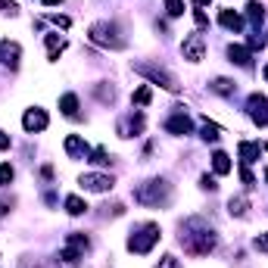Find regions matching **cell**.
Here are the masks:
<instances>
[{"label":"cell","mask_w":268,"mask_h":268,"mask_svg":"<svg viewBox=\"0 0 268 268\" xmlns=\"http://www.w3.org/2000/svg\"><path fill=\"white\" fill-rule=\"evenodd\" d=\"M228 206H231V215H243V212H246V200H243V197L231 200V203H228Z\"/></svg>","instance_id":"603a6c76"},{"label":"cell","mask_w":268,"mask_h":268,"mask_svg":"<svg viewBox=\"0 0 268 268\" xmlns=\"http://www.w3.org/2000/svg\"><path fill=\"white\" fill-rule=\"evenodd\" d=\"M91 41L94 44H103V47H125L122 37H116V25H109V22H97L91 25Z\"/></svg>","instance_id":"6da1fadb"},{"label":"cell","mask_w":268,"mask_h":268,"mask_svg":"<svg viewBox=\"0 0 268 268\" xmlns=\"http://www.w3.org/2000/svg\"><path fill=\"white\" fill-rule=\"evenodd\" d=\"M66 209H69V215H81V212H88V203L81 197H69L66 200Z\"/></svg>","instance_id":"e0dca14e"},{"label":"cell","mask_w":268,"mask_h":268,"mask_svg":"<svg viewBox=\"0 0 268 268\" xmlns=\"http://www.w3.org/2000/svg\"><path fill=\"white\" fill-rule=\"evenodd\" d=\"M218 94H231L234 91V81H228V78H215V85H212Z\"/></svg>","instance_id":"7402d4cb"},{"label":"cell","mask_w":268,"mask_h":268,"mask_svg":"<svg viewBox=\"0 0 268 268\" xmlns=\"http://www.w3.org/2000/svg\"><path fill=\"white\" fill-rule=\"evenodd\" d=\"M250 116H253V122L256 125H268V100L265 97H259V94H253L250 97Z\"/></svg>","instance_id":"5b68a950"},{"label":"cell","mask_w":268,"mask_h":268,"mask_svg":"<svg viewBox=\"0 0 268 268\" xmlns=\"http://www.w3.org/2000/svg\"><path fill=\"white\" fill-rule=\"evenodd\" d=\"M19 56H22V47H19V44H13V41H0V63H4V66L16 69V66H19Z\"/></svg>","instance_id":"8992f818"},{"label":"cell","mask_w":268,"mask_h":268,"mask_svg":"<svg viewBox=\"0 0 268 268\" xmlns=\"http://www.w3.org/2000/svg\"><path fill=\"white\" fill-rule=\"evenodd\" d=\"M166 10H169V16H181L184 13V0H166Z\"/></svg>","instance_id":"44dd1931"},{"label":"cell","mask_w":268,"mask_h":268,"mask_svg":"<svg viewBox=\"0 0 268 268\" xmlns=\"http://www.w3.org/2000/svg\"><path fill=\"white\" fill-rule=\"evenodd\" d=\"M53 22H56V25H63V28H69V19H66V16H53Z\"/></svg>","instance_id":"f546056e"},{"label":"cell","mask_w":268,"mask_h":268,"mask_svg":"<svg viewBox=\"0 0 268 268\" xmlns=\"http://www.w3.org/2000/svg\"><path fill=\"white\" fill-rule=\"evenodd\" d=\"M63 47H66V41H63L59 34H47V50H50V59H59Z\"/></svg>","instance_id":"9a60e30c"},{"label":"cell","mask_w":268,"mask_h":268,"mask_svg":"<svg viewBox=\"0 0 268 268\" xmlns=\"http://www.w3.org/2000/svg\"><path fill=\"white\" fill-rule=\"evenodd\" d=\"M56 4H63V0H44V7H56Z\"/></svg>","instance_id":"d6a6232c"},{"label":"cell","mask_w":268,"mask_h":268,"mask_svg":"<svg viewBox=\"0 0 268 268\" xmlns=\"http://www.w3.org/2000/svg\"><path fill=\"white\" fill-rule=\"evenodd\" d=\"M0 13H10V16H16V4H13V0H0Z\"/></svg>","instance_id":"484cf974"},{"label":"cell","mask_w":268,"mask_h":268,"mask_svg":"<svg viewBox=\"0 0 268 268\" xmlns=\"http://www.w3.org/2000/svg\"><path fill=\"white\" fill-rule=\"evenodd\" d=\"M59 109L66 112V116H75V112H78V97H75V94H66V97L59 100Z\"/></svg>","instance_id":"2e32d148"},{"label":"cell","mask_w":268,"mask_h":268,"mask_svg":"<svg viewBox=\"0 0 268 268\" xmlns=\"http://www.w3.org/2000/svg\"><path fill=\"white\" fill-rule=\"evenodd\" d=\"M212 169H215V175H228V172H231V159H228V153H215V156H212Z\"/></svg>","instance_id":"5bb4252c"},{"label":"cell","mask_w":268,"mask_h":268,"mask_svg":"<svg viewBox=\"0 0 268 268\" xmlns=\"http://www.w3.org/2000/svg\"><path fill=\"white\" fill-rule=\"evenodd\" d=\"M246 16H250L253 22H262V19H265V7L259 4V0H250V7H246Z\"/></svg>","instance_id":"d6986e66"},{"label":"cell","mask_w":268,"mask_h":268,"mask_svg":"<svg viewBox=\"0 0 268 268\" xmlns=\"http://www.w3.org/2000/svg\"><path fill=\"white\" fill-rule=\"evenodd\" d=\"M81 184H85V190L103 194V190H109V187H112V178H106V175H85V178H81Z\"/></svg>","instance_id":"9c48e42d"},{"label":"cell","mask_w":268,"mask_h":268,"mask_svg":"<svg viewBox=\"0 0 268 268\" xmlns=\"http://www.w3.org/2000/svg\"><path fill=\"white\" fill-rule=\"evenodd\" d=\"M228 56H231V63H237V66H250V47L231 44L228 47Z\"/></svg>","instance_id":"8fae6325"},{"label":"cell","mask_w":268,"mask_h":268,"mask_svg":"<svg viewBox=\"0 0 268 268\" xmlns=\"http://www.w3.org/2000/svg\"><path fill=\"white\" fill-rule=\"evenodd\" d=\"M218 134H221V131H218V125H212V122H206V125H203V137H206V140H218Z\"/></svg>","instance_id":"cb8c5ba5"},{"label":"cell","mask_w":268,"mask_h":268,"mask_svg":"<svg viewBox=\"0 0 268 268\" xmlns=\"http://www.w3.org/2000/svg\"><path fill=\"white\" fill-rule=\"evenodd\" d=\"M150 100H153V88H150V85H140V88L134 91V103H137V106H147Z\"/></svg>","instance_id":"ac0fdd59"},{"label":"cell","mask_w":268,"mask_h":268,"mask_svg":"<svg viewBox=\"0 0 268 268\" xmlns=\"http://www.w3.org/2000/svg\"><path fill=\"white\" fill-rule=\"evenodd\" d=\"M184 59H190V63H200L203 59V53H206V44H203V37L200 34H190L187 41H184Z\"/></svg>","instance_id":"277c9868"},{"label":"cell","mask_w":268,"mask_h":268,"mask_svg":"<svg viewBox=\"0 0 268 268\" xmlns=\"http://www.w3.org/2000/svg\"><path fill=\"white\" fill-rule=\"evenodd\" d=\"M0 150H10V137L7 134H0Z\"/></svg>","instance_id":"1f68e13d"},{"label":"cell","mask_w":268,"mask_h":268,"mask_svg":"<svg viewBox=\"0 0 268 268\" xmlns=\"http://www.w3.org/2000/svg\"><path fill=\"white\" fill-rule=\"evenodd\" d=\"M91 156H94L91 162H97V166H106V162H109V156H106V150H100V147H97V150H91Z\"/></svg>","instance_id":"d4e9b609"},{"label":"cell","mask_w":268,"mask_h":268,"mask_svg":"<svg viewBox=\"0 0 268 268\" xmlns=\"http://www.w3.org/2000/svg\"><path fill=\"white\" fill-rule=\"evenodd\" d=\"M194 22H197L200 28H206V25H209V16H206L203 10H197V13H194Z\"/></svg>","instance_id":"4316f807"},{"label":"cell","mask_w":268,"mask_h":268,"mask_svg":"<svg viewBox=\"0 0 268 268\" xmlns=\"http://www.w3.org/2000/svg\"><path fill=\"white\" fill-rule=\"evenodd\" d=\"M66 153H69L72 159H85V156H91V147H88L78 134H69V137H66Z\"/></svg>","instance_id":"52a82bcc"},{"label":"cell","mask_w":268,"mask_h":268,"mask_svg":"<svg viewBox=\"0 0 268 268\" xmlns=\"http://www.w3.org/2000/svg\"><path fill=\"white\" fill-rule=\"evenodd\" d=\"M13 175H16V172H13V166H10V162H4V166H0V184H4V187L13 181Z\"/></svg>","instance_id":"ffe728a7"},{"label":"cell","mask_w":268,"mask_h":268,"mask_svg":"<svg viewBox=\"0 0 268 268\" xmlns=\"http://www.w3.org/2000/svg\"><path fill=\"white\" fill-rule=\"evenodd\" d=\"M265 178H268V169H265Z\"/></svg>","instance_id":"d590c367"},{"label":"cell","mask_w":268,"mask_h":268,"mask_svg":"<svg viewBox=\"0 0 268 268\" xmlns=\"http://www.w3.org/2000/svg\"><path fill=\"white\" fill-rule=\"evenodd\" d=\"M203 187H209V190H215V187H218V184H215V181H212V178H209V175H206V178H203Z\"/></svg>","instance_id":"4dcf8cb0"},{"label":"cell","mask_w":268,"mask_h":268,"mask_svg":"<svg viewBox=\"0 0 268 268\" xmlns=\"http://www.w3.org/2000/svg\"><path fill=\"white\" fill-rule=\"evenodd\" d=\"M237 150H240V159H243V166H250V162H256V159H259V143H246V140H243Z\"/></svg>","instance_id":"4fadbf2b"},{"label":"cell","mask_w":268,"mask_h":268,"mask_svg":"<svg viewBox=\"0 0 268 268\" xmlns=\"http://www.w3.org/2000/svg\"><path fill=\"white\" fill-rule=\"evenodd\" d=\"M156 240H159V228L156 224H143V231L128 240V250L131 253H150V246L156 243Z\"/></svg>","instance_id":"7a4b0ae2"},{"label":"cell","mask_w":268,"mask_h":268,"mask_svg":"<svg viewBox=\"0 0 268 268\" xmlns=\"http://www.w3.org/2000/svg\"><path fill=\"white\" fill-rule=\"evenodd\" d=\"M172 134H190V128H194V125H190V119L187 116H175V119H169V125H166Z\"/></svg>","instance_id":"7c38bea8"},{"label":"cell","mask_w":268,"mask_h":268,"mask_svg":"<svg viewBox=\"0 0 268 268\" xmlns=\"http://www.w3.org/2000/svg\"><path fill=\"white\" fill-rule=\"evenodd\" d=\"M137 72H143L150 81H159V85H162V88H169V91H178L175 78H172V75H169L166 69H156V66H147V63H140V66H137Z\"/></svg>","instance_id":"3957f363"},{"label":"cell","mask_w":268,"mask_h":268,"mask_svg":"<svg viewBox=\"0 0 268 268\" xmlns=\"http://www.w3.org/2000/svg\"><path fill=\"white\" fill-rule=\"evenodd\" d=\"M262 75H265V81H268V66H265V72H262Z\"/></svg>","instance_id":"e575fe53"},{"label":"cell","mask_w":268,"mask_h":268,"mask_svg":"<svg viewBox=\"0 0 268 268\" xmlns=\"http://www.w3.org/2000/svg\"><path fill=\"white\" fill-rule=\"evenodd\" d=\"M256 246H259L262 253H268V234H259V237H256Z\"/></svg>","instance_id":"f1b7e54d"},{"label":"cell","mask_w":268,"mask_h":268,"mask_svg":"<svg viewBox=\"0 0 268 268\" xmlns=\"http://www.w3.org/2000/svg\"><path fill=\"white\" fill-rule=\"evenodd\" d=\"M218 22H221L224 28H231V31H240V28H243V19H240V16H237L234 10H221Z\"/></svg>","instance_id":"30bf717a"},{"label":"cell","mask_w":268,"mask_h":268,"mask_svg":"<svg viewBox=\"0 0 268 268\" xmlns=\"http://www.w3.org/2000/svg\"><path fill=\"white\" fill-rule=\"evenodd\" d=\"M22 125H25V131H44L47 128V112L44 109H28Z\"/></svg>","instance_id":"ba28073f"},{"label":"cell","mask_w":268,"mask_h":268,"mask_svg":"<svg viewBox=\"0 0 268 268\" xmlns=\"http://www.w3.org/2000/svg\"><path fill=\"white\" fill-rule=\"evenodd\" d=\"M206 4H209V0H197V7H206Z\"/></svg>","instance_id":"836d02e7"},{"label":"cell","mask_w":268,"mask_h":268,"mask_svg":"<svg viewBox=\"0 0 268 268\" xmlns=\"http://www.w3.org/2000/svg\"><path fill=\"white\" fill-rule=\"evenodd\" d=\"M156 268H178V259H175V256H166V259H162Z\"/></svg>","instance_id":"83f0119b"},{"label":"cell","mask_w":268,"mask_h":268,"mask_svg":"<svg viewBox=\"0 0 268 268\" xmlns=\"http://www.w3.org/2000/svg\"><path fill=\"white\" fill-rule=\"evenodd\" d=\"M265 150H268V143H265Z\"/></svg>","instance_id":"8d00e7d4"}]
</instances>
